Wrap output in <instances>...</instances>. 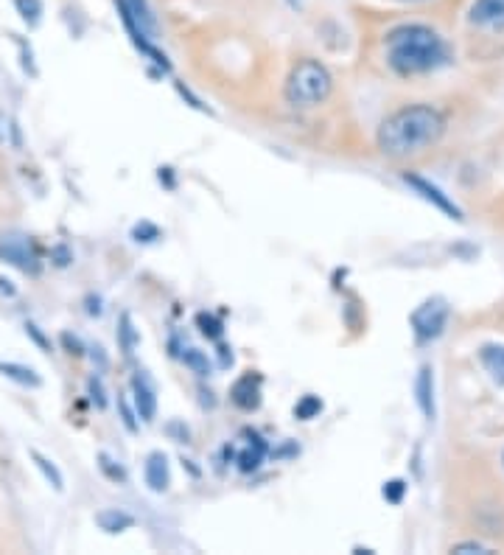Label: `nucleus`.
<instances>
[{
	"label": "nucleus",
	"instance_id": "0eeeda50",
	"mask_svg": "<svg viewBox=\"0 0 504 555\" xmlns=\"http://www.w3.org/2000/svg\"><path fill=\"white\" fill-rule=\"evenodd\" d=\"M468 20L476 29L504 31V0H474Z\"/></svg>",
	"mask_w": 504,
	"mask_h": 555
},
{
	"label": "nucleus",
	"instance_id": "393cba45",
	"mask_svg": "<svg viewBox=\"0 0 504 555\" xmlns=\"http://www.w3.org/2000/svg\"><path fill=\"white\" fill-rule=\"evenodd\" d=\"M98 460H101V469H104V474H107V477H112V480H124V477H126L124 469H115V466H112L110 457L101 455V457H98Z\"/></svg>",
	"mask_w": 504,
	"mask_h": 555
},
{
	"label": "nucleus",
	"instance_id": "423d86ee",
	"mask_svg": "<svg viewBox=\"0 0 504 555\" xmlns=\"http://www.w3.org/2000/svg\"><path fill=\"white\" fill-rule=\"evenodd\" d=\"M404 183L409 185V188H415V194H420V197H423L426 202H432L434 208H437V211H443L448 219H457V222H462L460 208L448 200V194H443L437 185L429 183V180H423V177H418V174H404Z\"/></svg>",
	"mask_w": 504,
	"mask_h": 555
},
{
	"label": "nucleus",
	"instance_id": "f3484780",
	"mask_svg": "<svg viewBox=\"0 0 504 555\" xmlns=\"http://www.w3.org/2000/svg\"><path fill=\"white\" fill-rule=\"evenodd\" d=\"M182 362H185L188 368L194 370L196 376H208V373H210L208 356L202 354V351H196V348H188V351L182 354Z\"/></svg>",
	"mask_w": 504,
	"mask_h": 555
},
{
	"label": "nucleus",
	"instance_id": "2eb2a0df",
	"mask_svg": "<svg viewBox=\"0 0 504 555\" xmlns=\"http://www.w3.org/2000/svg\"><path fill=\"white\" fill-rule=\"evenodd\" d=\"M0 373L3 376H9L14 382H20V385L26 387H40V376L34 373L31 368H23V365H14V362H0Z\"/></svg>",
	"mask_w": 504,
	"mask_h": 555
},
{
	"label": "nucleus",
	"instance_id": "6ab92c4d",
	"mask_svg": "<svg viewBox=\"0 0 504 555\" xmlns=\"http://www.w3.org/2000/svg\"><path fill=\"white\" fill-rule=\"evenodd\" d=\"M118 334H121V348H124V354H132V351H135V345H138V334H135V328H132L129 314L121 317V328H118Z\"/></svg>",
	"mask_w": 504,
	"mask_h": 555
},
{
	"label": "nucleus",
	"instance_id": "f03ea898",
	"mask_svg": "<svg viewBox=\"0 0 504 555\" xmlns=\"http://www.w3.org/2000/svg\"><path fill=\"white\" fill-rule=\"evenodd\" d=\"M384 45H387V62L398 76H420V73L437 71L440 65L448 62V48L443 37L420 23L392 29Z\"/></svg>",
	"mask_w": 504,
	"mask_h": 555
},
{
	"label": "nucleus",
	"instance_id": "5701e85b",
	"mask_svg": "<svg viewBox=\"0 0 504 555\" xmlns=\"http://www.w3.org/2000/svg\"><path fill=\"white\" fill-rule=\"evenodd\" d=\"M384 499L387 502H392V505H398L401 499H404V494H406V483L404 480H390V483H384Z\"/></svg>",
	"mask_w": 504,
	"mask_h": 555
},
{
	"label": "nucleus",
	"instance_id": "a878e982",
	"mask_svg": "<svg viewBox=\"0 0 504 555\" xmlns=\"http://www.w3.org/2000/svg\"><path fill=\"white\" fill-rule=\"evenodd\" d=\"M87 390H90V396H93V401H96L98 407H104V404H107V399H104V387H101L98 379H90V382H87Z\"/></svg>",
	"mask_w": 504,
	"mask_h": 555
},
{
	"label": "nucleus",
	"instance_id": "aec40b11",
	"mask_svg": "<svg viewBox=\"0 0 504 555\" xmlns=\"http://www.w3.org/2000/svg\"><path fill=\"white\" fill-rule=\"evenodd\" d=\"M320 410H322V401L317 399V396H306V399L294 407V415H297V418H303V421H308V418H314Z\"/></svg>",
	"mask_w": 504,
	"mask_h": 555
},
{
	"label": "nucleus",
	"instance_id": "4be33fe9",
	"mask_svg": "<svg viewBox=\"0 0 504 555\" xmlns=\"http://www.w3.org/2000/svg\"><path fill=\"white\" fill-rule=\"evenodd\" d=\"M451 553L454 555H488L490 547H485L482 541H460V544H454V547H451Z\"/></svg>",
	"mask_w": 504,
	"mask_h": 555
},
{
	"label": "nucleus",
	"instance_id": "4468645a",
	"mask_svg": "<svg viewBox=\"0 0 504 555\" xmlns=\"http://www.w3.org/2000/svg\"><path fill=\"white\" fill-rule=\"evenodd\" d=\"M96 522L101 530H107V533H121L126 527L135 525V519L129 516V513L118 511V508H107V511H101L96 516Z\"/></svg>",
	"mask_w": 504,
	"mask_h": 555
},
{
	"label": "nucleus",
	"instance_id": "39448f33",
	"mask_svg": "<svg viewBox=\"0 0 504 555\" xmlns=\"http://www.w3.org/2000/svg\"><path fill=\"white\" fill-rule=\"evenodd\" d=\"M0 258L23 272L40 270L37 247H34L31 236H26V233H3L0 236Z\"/></svg>",
	"mask_w": 504,
	"mask_h": 555
},
{
	"label": "nucleus",
	"instance_id": "9d476101",
	"mask_svg": "<svg viewBox=\"0 0 504 555\" xmlns=\"http://www.w3.org/2000/svg\"><path fill=\"white\" fill-rule=\"evenodd\" d=\"M146 485L157 491V494H163L168 488V460L166 455H160V452H154V455L146 457Z\"/></svg>",
	"mask_w": 504,
	"mask_h": 555
},
{
	"label": "nucleus",
	"instance_id": "bb28decb",
	"mask_svg": "<svg viewBox=\"0 0 504 555\" xmlns=\"http://www.w3.org/2000/svg\"><path fill=\"white\" fill-rule=\"evenodd\" d=\"M404 3H423V0H404Z\"/></svg>",
	"mask_w": 504,
	"mask_h": 555
},
{
	"label": "nucleus",
	"instance_id": "b1692460",
	"mask_svg": "<svg viewBox=\"0 0 504 555\" xmlns=\"http://www.w3.org/2000/svg\"><path fill=\"white\" fill-rule=\"evenodd\" d=\"M118 410H121V421H124V427L129 429V432H138V421H135V413L129 410L126 399H118Z\"/></svg>",
	"mask_w": 504,
	"mask_h": 555
},
{
	"label": "nucleus",
	"instance_id": "6e6552de",
	"mask_svg": "<svg viewBox=\"0 0 504 555\" xmlns=\"http://www.w3.org/2000/svg\"><path fill=\"white\" fill-rule=\"evenodd\" d=\"M132 393H135V407L143 421H154L157 413V399H154V387L149 385L146 376H135L132 379Z\"/></svg>",
	"mask_w": 504,
	"mask_h": 555
},
{
	"label": "nucleus",
	"instance_id": "9b49d317",
	"mask_svg": "<svg viewBox=\"0 0 504 555\" xmlns=\"http://www.w3.org/2000/svg\"><path fill=\"white\" fill-rule=\"evenodd\" d=\"M230 396H233V404L241 410H255L261 404V390H258V382H252V376H244L241 382H236Z\"/></svg>",
	"mask_w": 504,
	"mask_h": 555
},
{
	"label": "nucleus",
	"instance_id": "a211bd4d",
	"mask_svg": "<svg viewBox=\"0 0 504 555\" xmlns=\"http://www.w3.org/2000/svg\"><path fill=\"white\" fill-rule=\"evenodd\" d=\"M14 6H17V12L20 17L26 20V23H40V15H42V0H14Z\"/></svg>",
	"mask_w": 504,
	"mask_h": 555
},
{
	"label": "nucleus",
	"instance_id": "f8f14e48",
	"mask_svg": "<svg viewBox=\"0 0 504 555\" xmlns=\"http://www.w3.org/2000/svg\"><path fill=\"white\" fill-rule=\"evenodd\" d=\"M479 359H482V365L488 370L490 376L504 385V345H485L482 351H479Z\"/></svg>",
	"mask_w": 504,
	"mask_h": 555
},
{
	"label": "nucleus",
	"instance_id": "20e7f679",
	"mask_svg": "<svg viewBox=\"0 0 504 555\" xmlns=\"http://www.w3.org/2000/svg\"><path fill=\"white\" fill-rule=\"evenodd\" d=\"M448 323V306L446 300L434 298L426 300L423 306H418L412 312V328H415V337L418 342H432L443 334V328Z\"/></svg>",
	"mask_w": 504,
	"mask_h": 555
},
{
	"label": "nucleus",
	"instance_id": "1a4fd4ad",
	"mask_svg": "<svg viewBox=\"0 0 504 555\" xmlns=\"http://www.w3.org/2000/svg\"><path fill=\"white\" fill-rule=\"evenodd\" d=\"M415 393H418L420 413L432 421L434 418V376H432V368H429V365H423V368H420L418 382H415Z\"/></svg>",
	"mask_w": 504,
	"mask_h": 555
},
{
	"label": "nucleus",
	"instance_id": "412c9836",
	"mask_svg": "<svg viewBox=\"0 0 504 555\" xmlns=\"http://www.w3.org/2000/svg\"><path fill=\"white\" fill-rule=\"evenodd\" d=\"M196 323H199V328H202V334L210 337V340H219V337H222V323H219L216 317H210V314H199V317H196Z\"/></svg>",
	"mask_w": 504,
	"mask_h": 555
},
{
	"label": "nucleus",
	"instance_id": "dca6fc26",
	"mask_svg": "<svg viewBox=\"0 0 504 555\" xmlns=\"http://www.w3.org/2000/svg\"><path fill=\"white\" fill-rule=\"evenodd\" d=\"M31 460L37 463V469L45 474V480L54 485L56 491H62V488H65V480H62V474H59V469H56V466L51 463V460H48V457H42L40 452H31Z\"/></svg>",
	"mask_w": 504,
	"mask_h": 555
},
{
	"label": "nucleus",
	"instance_id": "ddd939ff",
	"mask_svg": "<svg viewBox=\"0 0 504 555\" xmlns=\"http://www.w3.org/2000/svg\"><path fill=\"white\" fill-rule=\"evenodd\" d=\"M266 455V443L258 438V435H252L250 443L241 449V455H238V469L241 471H255L261 466V460Z\"/></svg>",
	"mask_w": 504,
	"mask_h": 555
},
{
	"label": "nucleus",
	"instance_id": "f257e3e1",
	"mask_svg": "<svg viewBox=\"0 0 504 555\" xmlns=\"http://www.w3.org/2000/svg\"><path fill=\"white\" fill-rule=\"evenodd\" d=\"M446 135V115L432 104H412L378 127V149L387 157H412L432 149Z\"/></svg>",
	"mask_w": 504,
	"mask_h": 555
},
{
	"label": "nucleus",
	"instance_id": "7ed1b4c3",
	"mask_svg": "<svg viewBox=\"0 0 504 555\" xmlns=\"http://www.w3.org/2000/svg\"><path fill=\"white\" fill-rule=\"evenodd\" d=\"M334 93V76L328 73V68L317 62V59H303L297 62L286 79L283 87V96L292 107L300 110H311V107H320L328 101V96Z\"/></svg>",
	"mask_w": 504,
	"mask_h": 555
}]
</instances>
